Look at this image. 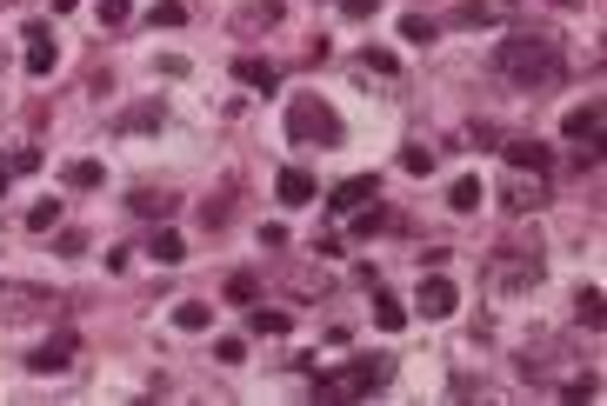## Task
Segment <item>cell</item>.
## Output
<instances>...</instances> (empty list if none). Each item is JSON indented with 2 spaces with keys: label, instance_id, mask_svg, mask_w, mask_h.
I'll use <instances>...</instances> for the list:
<instances>
[{
  "label": "cell",
  "instance_id": "obj_1",
  "mask_svg": "<svg viewBox=\"0 0 607 406\" xmlns=\"http://www.w3.org/2000/svg\"><path fill=\"white\" fill-rule=\"evenodd\" d=\"M494 74L508 80V87H520V94L554 87V80H561V47L541 41V33H514V41L494 54Z\"/></svg>",
  "mask_w": 607,
  "mask_h": 406
},
{
  "label": "cell",
  "instance_id": "obj_2",
  "mask_svg": "<svg viewBox=\"0 0 607 406\" xmlns=\"http://www.w3.org/2000/svg\"><path fill=\"white\" fill-rule=\"evenodd\" d=\"M288 140H300V147H341L347 127H341V113H334L327 100L300 94V100H288Z\"/></svg>",
  "mask_w": 607,
  "mask_h": 406
},
{
  "label": "cell",
  "instance_id": "obj_3",
  "mask_svg": "<svg viewBox=\"0 0 607 406\" xmlns=\"http://www.w3.org/2000/svg\"><path fill=\"white\" fill-rule=\"evenodd\" d=\"M387 380H394V360L367 353V360H354V366H347V380H334V386H341V400H354V393H381Z\"/></svg>",
  "mask_w": 607,
  "mask_h": 406
},
{
  "label": "cell",
  "instance_id": "obj_4",
  "mask_svg": "<svg viewBox=\"0 0 607 406\" xmlns=\"http://www.w3.org/2000/svg\"><path fill=\"white\" fill-rule=\"evenodd\" d=\"M414 307L428 313V320H447L454 307H461V293H454V280H441V274H428V280H420V293H414Z\"/></svg>",
  "mask_w": 607,
  "mask_h": 406
},
{
  "label": "cell",
  "instance_id": "obj_5",
  "mask_svg": "<svg viewBox=\"0 0 607 406\" xmlns=\"http://www.w3.org/2000/svg\"><path fill=\"white\" fill-rule=\"evenodd\" d=\"M0 313H41V320H54V313H60V300L27 293V286H0Z\"/></svg>",
  "mask_w": 607,
  "mask_h": 406
},
{
  "label": "cell",
  "instance_id": "obj_6",
  "mask_svg": "<svg viewBox=\"0 0 607 406\" xmlns=\"http://www.w3.org/2000/svg\"><path fill=\"white\" fill-rule=\"evenodd\" d=\"M367 200H374V174H354L327 194V213H354V207H367Z\"/></svg>",
  "mask_w": 607,
  "mask_h": 406
},
{
  "label": "cell",
  "instance_id": "obj_7",
  "mask_svg": "<svg viewBox=\"0 0 607 406\" xmlns=\"http://www.w3.org/2000/svg\"><path fill=\"white\" fill-rule=\"evenodd\" d=\"M234 80H241V87H254V94H281V74H274L267 60H254V54L234 60Z\"/></svg>",
  "mask_w": 607,
  "mask_h": 406
},
{
  "label": "cell",
  "instance_id": "obj_8",
  "mask_svg": "<svg viewBox=\"0 0 607 406\" xmlns=\"http://www.w3.org/2000/svg\"><path fill=\"white\" fill-rule=\"evenodd\" d=\"M27 74H54V41H47V21H27Z\"/></svg>",
  "mask_w": 607,
  "mask_h": 406
},
{
  "label": "cell",
  "instance_id": "obj_9",
  "mask_svg": "<svg viewBox=\"0 0 607 406\" xmlns=\"http://www.w3.org/2000/svg\"><path fill=\"white\" fill-rule=\"evenodd\" d=\"M274 194H281V207H308V200H314V174H308V167H288V174L274 180Z\"/></svg>",
  "mask_w": 607,
  "mask_h": 406
},
{
  "label": "cell",
  "instance_id": "obj_10",
  "mask_svg": "<svg viewBox=\"0 0 607 406\" xmlns=\"http://www.w3.org/2000/svg\"><path fill=\"white\" fill-rule=\"evenodd\" d=\"M547 160H554V154H547L541 140H514V147H508V167H514V174H534V180H541Z\"/></svg>",
  "mask_w": 607,
  "mask_h": 406
},
{
  "label": "cell",
  "instance_id": "obj_11",
  "mask_svg": "<svg viewBox=\"0 0 607 406\" xmlns=\"http://www.w3.org/2000/svg\"><path fill=\"white\" fill-rule=\"evenodd\" d=\"M561 127H567V140H601V107H575Z\"/></svg>",
  "mask_w": 607,
  "mask_h": 406
},
{
  "label": "cell",
  "instance_id": "obj_12",
  "mask_svg": "<svg viewBox=\"0 0 607 406\" xmlns=\"http://www.w3.org/2000/svg\"><path fill=\"white\" fill-rule=\"evenodd\" d=\"M67 360H74V340H67V333H60L54 347H41V353H33V374H60Z\"/></svg>",
  "mask_w": 607,
  "mask_h": 406
},
{
  "label": "cell",
  "instance_id": "obj_13",
  "mask_svg": "<svg viewBox=\"0 0 607 406\" xmlns=\"http://www.w3.org/2000/svg\"><path fill=\"white\" fill-rule=\"evenodd\" d=\"M447 207H454V213H474V207H481V180H474V174L454 180V187H447Z\"/></svg>",
  "mask_w": 607,
  "mask_h": 406
},
{
  "label": "cell",
  "instance_id": "obj_14",
  "mask_svg": "<svg viewBox=\"0 0 607 406\" xmlns=\"http://www.w3.org/2000/svg\"><path fill=\"white\" fill-rule=\"evenodd\" d=\"M374 320H381L387 333H394V327H408V307H400L394 293H381V286H374Z\"/></svg>",
  "mask_w": 607,
  "mask_h": 406
},
{
  "label": "cell",
  "instance_id": "obj_15",
  "mask_svg": "<svg viewBox=\"0 0 607 406\" xmlns=\"http://www.w3.org/2000/svg\"><path fill=\"white\" fill-rule=\"evenodd\" d=\"M174 327H180V333H207V327H214V313L200 307V300H188V307H174Z\"/></svg>",
  "mask_w": 607,
  "mask_h": 406
},
{
  "label": "cell",
  "instance_id": "obj_16",
  "mask_svg": "<svg viewBox=\"0 0 607 406\" xmlns=\"http://www.w3.org/2000/svg\"><path fill=\"white\" fill-rule=\"evenodd\" d=\"M254 293H261V274H227V300H234V307H254Z\"/></svg>",
  "mask_w": 607,
  "mask_h": 406
},
{
  "label": "cell",
  "instance_id": "obj_17",
  "mask_svg": "<svg viewBox=\"0 0 607 406\" xmlns=\"http://www.w3.org/2000/svg\"><path fill=\"white\" fill-rule=\"evenodd\" d=\"M67 187H100V160H67Z\"/></svg>",
  "mask_w": 607,
  "mask_h": 406
},
{
  "label": "cell",
  "instance_id": "obj_18",
  "mask_svg": "<svg viewBox=\"0 0 607 406\" xmlns=\"http://www.w3.org/2000/svg\"><path fill=\"white\" fill-rule=\"evenodd\" d=\"M387 227V213L374 207V200H367V207H354V240H367V233H381Z\"/></svg>",
  "mask_w": 607,
  "mask_h": 406
},
{
  "label": "cell",
  "instance_id": "obj_19",
  "mask_svg": "<svg viewBox=\"0 0 607 406\" xmlns=\"http://www.w3.org/2000/svg\"><path fill=\"white\" fill-rule=\"evenodd\" d=\"M54 220H60V200H33V207H27V227L33 233H47Z\"/></svg>",
  "mask_w": 607,
  "mask_h": 406
},
{
  "label": "cell",
  "instance_id": "obj_20",
  "mask_svg": "<svg viewBox=\"0 0 607 406\" xmlns=\"http://www.w3.org/2000/svg\"><path fill=\"white\" fill-rule=\"evenodd\" d=\"M601 307H607V300H601V286H581V327H587V333L601 327Z\"/></svg>",
  "mask_w": 607,
  "mask_h": 406
},
{
  "label": "cell",
  "instance_id": "obj_21",
  "mask_svg": "<svg viewBox=\"0 0 607 406\" xmlns=\"http://www.w3.org/2000/svg\"><path fill=\"white\" fill-rule=\"evenodd\" d=\"M121 127H127V133H147V127H161V107H154V100H141V113H121Z\"/></svg>",
  "mask_w": 607,
  "mask_h": 406
},
{
  "label": "cell",
  "instance_id": "obj_22",
  "mask_svg": "<svg viewBox=\"0 0 607 406\" xmlns=\"http://www.w3.org/2000/svg\"><path fill=\"white\" fill-rule=\"evenodd\" d=\"M274 21H281V0H267V7H247V14H241L247 33H254V27H274Z\"/></svg>",
  "mask_w": 607,
  "mask_h": 406
},
{
  "label": "cell",
  "instance_id": "obj_23",
  "mask_svg": "<svg viewBox=\"0 0 607 406\" xmlns=\"http://www.w3.org/2000/svg\"><path fill=\"white\" fill-rule=\"evenodd\" d=\"M400 41H434V21H428V14H408V21H400Z\"/></svg>",
  "mask_w": 607,
  "mask_h": 406
},
{
  "label": "cell",
  "instance_id": "obj_24",
  "mask_svg": "<svg viewBox=\"0 0 607 406\" xmlns=\"http://www.w3.org/2000/svg\"><path fill=\"white\" fill-rule=\"evenodd\" d=\"M288 327H294L288 313H267V307H261L254 320H247V333H288Z\"/></svg>",
  "mask_w": 607,
  "mask_h": 406
},
{
  "label": "cell",
  "instance_id": "obj_25",
  "mask_svg": "<svg viewBox=\"0 0 607 406\" xmlns=\"http://www.w3.org/2000/svg\"><path fill=\"white\" fill-rule=\"evenodd\" d=\"M180 253H188V247H180V233H167V227H161V233H154V260H167V266H174Z\"/></svg>",
  "mask_w": 607,
  "mask_h": 406
},
{
  "label": "cell",
  "instance_id": "obj_26",
  "mask_svg": "<svg viewBox=\"0 0 607 406\" xmlns=\"http://www.w3.org/2000/svg\"><path fill=\"white\" fill-rule=\"evenodd\" d=\"M534 200H541V187H528V180H514V187H508V213H528Z\"/></svg>",
  "mask_w": 607,
  "mask_h": 406
},
{
  "label": "cell",
  "instance_id": "obj_27",
  "mask_svg": "<svg viewBox=\"0 0 607 406\" xmlns=\"http://www.w3.org/2000/svg\"><path fill=\"white\" fill-rule=\"evenodd\" d=\"M361 60H367V67H374V74H394V67H400L394 54H387V47H367V54H361Z\"/></svg>",
  "mask_w": 607,
  "mask_h": 406
},
{
  "label": "cell",
  "instance_id": "obj_28",
  "mask_svg": "<svg viewBox=\"0 0 607 406\" xmlns=\"http://www.w3.org/2000/svg\"><path fill=\"white\" fill-rule=\"evenodd\" d=\"M127 21V0H100V27H121Z\"/></svg>",
  "mask_w": 607,
  "mask_h": 406
},
{
  "label": "cell",
  "instance_id": "obj_29",
  "mask_svg": "<svg viewBox=\"0 0 607 406\" xmlns=\"http://www.w3.org/2000/svg\"><path fill=\"white\" fill-rule=\"evenodd\" d=\"M188 21V7H174V0H167V7H154V27H180Z\"/></svg>",
  "mask_w": 607,
  "mask_h": 406
},
{
  "label": "cell",
  "instance_id": "obj_30",
  "mask_svg": "<svg viewBox=\"0 0 607 406\" xmlns=\"http://www.w3.org/2000/svg\"><path fill=\"white\" fill-rule=\"evenodd\" d=\"M214 353H221L227 366H241V360H247V340H221V347H214Z\"/></svg>",
  "mask_w": 607,
  "mask_h": 406
},
{
  "label": "cell",
  "instance_id": "obj_31",
  "mask_svg": "<svg viewBox=\"0 0 607 406\" xmlns=\"http://www.w3.org/2000/svg\"><path fill=\"white\" fill-rule=\"evenodd\" d=\"M341 7L354 14V21H367V14H374V7H381V0H341Z\"/></svg>",
  "mask_w": 607,
  "mask_h": 406
}]
</instances>
